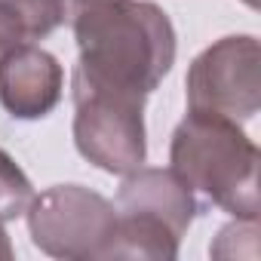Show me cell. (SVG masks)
Returning a JSON list of instances; mask_svg holds the SVG:
<instances>
[{
    "instance_id": "obj_6",
    "label": "cell",
    "mask_w": 261,
    "mask_h": 261,
    "mask_svg": "<svg viewBox=\"0 0 261 261\" xmlns=\"http://www.w3.org/2000/svg\"><path fill=\"white\" fill-rule=\"evenodd\" d=\"M261 49L252 34L221 37L188 71V111L221 114L246 123L261 105Z\"/></svg>"
},
{
    "instance_id": "obj_1",
    "label": "cell",
    "mask_w": 261,
    "mask_h": 261,
    "mask_svg": "<svg viewBox=\"0 0 261 261\" xmlns=\"http://www.w3.org/2000/svg\"><path fill=\"white\" fill-rule=\"evenodd\" d=\"M80 62L74 74L148 98L175 62V28L151 0H92L68 16Z\"/></svg>"
},
{
    "instance_id": "obj_11",
    "label": "cell",
    "mask_w": 261,
    "mask_h": 261,
    "mask_svg": "<svg viewBox=\"0 0 261 261\" xmlns=\"http://www.w3.org/2000/svg\"><path fill=\"white\" fill-rule=\"evenodd\" d=\"M243 4H246V7H252V10H255V7H258V0H243Z\"/></svg>"
},
{
    "instance_id": "obj_2",
    "label": "cell",
    "mask_w": 261,
    "mask_h": 261,
    "mask_svg": "<svg viewBox=\"0 0 261 261\" xmlns=\"http://www.w3.org/2000/svg\"><path fill=\"white\" fill-rule=\"evenodd\" d=\"M169 160L206 203L237 218H258V148L237 120L188 111L172 133Z\"/></svg>"
},
{
    "instance_id": "obj_4",
    "label": "cell",
    "mask_w": 261,
    "mask_h": 261,
    "mask_svg": "<svg viewBox=\"0 0 261 261\" xmlns=\"http://www.w3.org/2000/svg\"><path fill=\"white\" fill-rule=\"evenodd\" d=\"M74 95V145L92 166L126 175L145 163V98L114 86L71 77Z\"/></svg>"
},
{
    "instance_id": "obj_5",
    "label": "cell",
    "mask_w": 261,
    "mask_h": 261,
    "mask_svg": "<svg viewBox=\"0 0 261 261\" xmlns=\"http://www.w3.org/2000/svg\"><path fill=\"white\" fill-rule=\"evenodd\" d=\"M28 230L40 252L65 261L111 258L117 209L83 185H56L31 200Z\"/></svg>"
},
{
    "instance_id": "obj_7",
    "label": "cell",
    "mask_w": 261,
    "mask_h": 261,
    "mask_svg": "<svg viewBox=\"0 0 261 261\" xmlns=\"http://www.w3.org/2000/svg\"><path fill=\"white\" fill-rule=\"evenodd\" d=\"M65 89L62 65L53 53L22 43L0 53V105L16 120H40L59 101Z\"/></svg>"
},
{
    "instance_id": "obj_3",
    "label": "cell",
    "mask_w": 261,
    "mask_h": 261,
    "mask_svg": "<svg viewBox=\"0 0 261 261\" xmlns=\"http://www.w3.org/2000/svg\"><path fill=\"white\" fill-rule=\"evenodd\" d=\"M117 237L111 258H175L197 200L175 169L139 166L117 191Z\"/></svg>"
},
{
    "instance_id": "obj_9",
    "label": "cell",
    "mask_w": 261,
    "mask_h": 261,
    "mask_svg": "<svg viewBox=\"0 0 261 261\" xmlns=\"http://www.w3.org/2000/svg\"><path fill=\"white\" fill-rule=\"evenodd\" d=\"M31 200H34V188H31L28 175L19 169V163L7 151H0V221L7 224V221L25 215Z\"/></svg>"
},
{
    "instance_id": "obj_10",
    "label": "cell",
    "mask_w": 261,
    "mask_h": 261,
    "mask_svg": "<svg viewBox=\"0 0 261 261\" xmlns=\"http://www.w3.org/2000/svg\"><path fill=\"white\" fill-rule=\"evenodd\" d=\"M0 258H13V246H10V237H7V230H4V221H0Z\"/></svg>"
},
{
    "instance_id": "obj_8",
    "label": "cell",
    "mask_w": 261,
    "mask_h": 261,
    "mask_svg": "<svg viewBox=\"0 0 261 261\" xmlns=\"http://www.w3.org/2000/svg\"><path fill=\"white\" fill-rule=\"evenodd\" d=\"M68 22V0H0V53L49 37Z\"/></svg>"
}]
</instances>
